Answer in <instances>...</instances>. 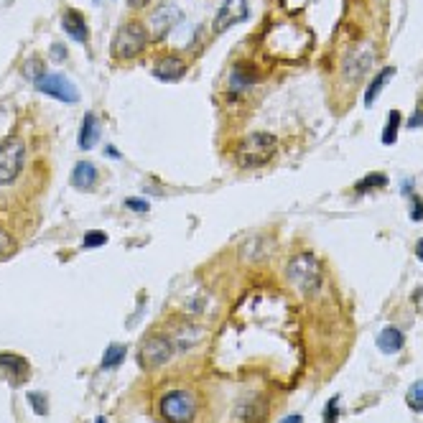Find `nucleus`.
<instances>
[{"instance_id": "nucleus-36", "label": "nucleus", "mask_w": 423, "mask_h": 423, "mask_svg": "<svg viewBox=\"0 0 423 423\" xmlns=\"http://www.w3.org/2000/svg\"><path fill=\"white\" fill-rule=\"evenodd\" d=\"M95 423H107V421L102 418V415H97V421H95Z\"/></svg>"}, {"instance_id": "nucleus-9", "label": "nucleus", "mask_w": 423, "mask_h": 423, "mask_svg": "<svg viewBox=\"0 0 423 423\" xmlns=\"http://www.w3.org/2000/svg\"><path fill=\"white\" fill-rule=\"evenodd\" d=\"M0 375L8 377L10 385H24L31 377V365L16 352H0Z\"/></svg>"}, {"instance_id": "nucleus-25", "label": "nucleus", "mask_w": 423, "mask_h": 423, "mask_svg": "<svg viewBox=\"0 0 423 423\" xmlns=\"http://www.w3.org/2000/svg\"><path fill=\"white\" fill-rule=\"evenodd\" d=\"M339 418V395H334L324 408V423H337Z\"/></svg>"}, {"instance_id": "nucleus-24", "label": "nucleus", "mask_w": 423, "mask_h": 423, "mask_svg": "<svg viewBox=\"0 0 423 423\" xmlns=\"http://www.w3.org/2000/svg\"><path fill=\"white\" fill-rule=\"evenodd\" d=\"M26 398H28L31 408L36 411V415H46V413H49V395H44V393H28Z\"/></svg>"}, {"instance_id": "nucleus-7", "label": "nucleus", "mask_w": 423, "mask_h": 423, "mask_svg": "<svg viewBox=\"0 0 423 423\" xmlns=\"http://www.w3.org/2000/svg\"><path fill=\"white\" fill-rule=\"evenodd\" d=\"M33 84H36V90L39 92L49 95V97L62 100V102H72V105L74 102H79V90H77V84L66 79L64 74L44 72Z\"/></svg>"}, {"instance_id": "nucleus-22", "label": "nucleus", "mask_w": 423, "mask_h": 423, "mask_svg": "<svg viewBox=\"0 0 423 423\" xmlns=\"http://www.w3.org/2000/svg\"><path fill=\"white\" fill-rule=\"evenodd\" d=\"M398 128H400V113L398 110H393V113L388 115V122H385V131H383L385 146H393V143L398 140Z\"/></svg>"}, {"instance_id": "nucleus-35", "label": "nucleus", "mask_w": 423, "mask_h": 423, "mask_svg": "<svg viewBox=\"0 0 423 423\" xmlns=\"http://www.w3.org/2000/svg\"><path fill=\"white\" fill-rule=\"evenodd\" d=\"M105 156H107V158H110V156H113V158H120L118 148H113V146H107V148H105Z\"/></svg>"}, {"instance_id": "nucleus-17", "label": "nucleus", "mask_w": 423, "mask_h": 423, "mask_svg": "<svg viewBox=\"0 0 423 423\" xmlns=\"http://www.w3.org/2000/svg\"><path fill=\"white\" fill-rule=\"evenodd\" d=\"M377 347L385 355H395L403 347V332H400L398 326H385L383 332L377 334Z\"/></svg>"}, {"instance_id": "nucleus-12", "label": "nucleus", "mask_w": 423, "mask_h": 423, "mask_svg": "<svg viewBox=\"0 0 423 423\" xmlns=\"http://www.w3.org/2000/svg\"><path fill=\"white\" fill-rule=\"evenodd\" d=\"M240 418L245 423H263L265 421V415H268V403L261 398V395H250V398H245L240 403Z\"/></svg>"}, {"instance_id": "nucleus-14", "label": "nucleus", "mask_w": 423, "mask_h": 423, "mask_svg": "<svg viewBox=\"0 0 423 423\" xmlns=\"http://www.w3.org/2000/svg\"><path fill=\"white\" fill-rule=\"evenodd\" d=\"M95 181H97V169H95V163L90 161H79L74 166L72 171V187L79 189V191H90L95 187Z\"/></svg>"}, {"instance_id": "nucleus-31", "label": "nucleus", "mask_w": 423, "mask_h": 423, "mask_svg": "<svg viewBox=\"0 0 423 423\" xmlns=\"http://www.w3.org/2000/svg\"><path fill=\"white\" fill-rule=\"evenodd\" d=\"M301 421H303V418H301L299 413H291V415H285V418H283L281 423H301Z\"/></svg>"}, {"instance_id": "nucleus-1", "label": "nucleus", "mask_w": 423, "mask_h": 423, "mask_svg": "<svg viewBox=\"0 0 423 423\" xmlns=\"http://www.w3.org/2000/svg\"><path fill=\"white\" fill-rule=\"evenodd\" d=\"M278 140L270 133H250L240 140V146L235 151L237 166L240 169H261L276 156Z\"/></svg>"}, {"instance_id": "nucleus-19", "label": "nucleus", "mask_w": 423, "mask_h": 423, "mask_svg": "<svg viewBox=\"0 0 423 423\" xmlns=\"http://www.w3.org/2000/svg\"><path fill=\"white\" fill-rule=\"evenodd\" d=\"M252 82H255V72H252V66L247 64H235L232 66V74H229V84H232V90L243 92L247 90Z\"/></svg>"}, {"instance_id": "nucleus-27", "label": "nucleus", "mask_w": 423, "mask_h": 423, "mask_svg": "<svg viewBox=\"0 0 423 423\" xmlns=\"http://www.w3.org/2000/svg\"><path fill=\"white\" fill-rule=\"evenodd\" d=\"M13 247H16V245H13V237H10L6 229H0V261H3L6 255H10Z\"/></svg>"}, {"instance_id": "nucleus-32", "label": "nucleus", "mask_w": 423, "mask_h": 423, "mask_svg": "<svg viewBox=\"0 0 423 423\" xmlns=\"http://www.w3.org/2000/svg\"><path fill=\"white\" fill-rule=\"evenodd\" d=\"M148 3H151V0H131V6H133V8H135V10L146 8Z\"/></svg>"}, {"instance_id": "nucleus-6", "label": "nucleus", "mask_w": 423, "mask_h": 423, "mask_svg": "<svg viewBox=\"0 0 423 423\" xmlns=\"http://www.w3.org/2000/svg\"><path fill=\"white\" fill-rule=\"evenodd\" d=\"M148 44V31L140 24H125L118 28L113 39V54L118 59H135L138 54H143Z\"/></svg>"}, {"instance_id": "nucleus-33", "label": "nucleus", "mask_w": 423, "mask_h": 423, "mask_svg": "<svg viewBox=\"0 0 423 423\" xmlns=\"http://www.w3.org/2000/svg\"><path fill=\"white\" fill-rule=\"evenodd\" d=\"M415 255H418V261L423 263V237L418 240V243H415Z\"/></svg>"}, {"instance_id": "nucleus-30", "label": "nucleus", "mask_w": 423, "mask_h": 423, "mask_svg": "<svg viewBox=\"0 0 423 423\" xmlns=\"http://www.w3.org/2000/svg\"><path fill=\"white\" fill-rule=\"evenodd\" d=\"M408 128L415 131V128H423V113H413V118L408 120Z\"/></svg>"}, {"instance_id": "nucleus-29", "label": "nucleus", "mask_w": 423, "mask_h": 423, "mask_svg": "<svg viewBox=\"0 0 423 423\" xmlns=\"http://www.w3.org/2000/svg\"><path fill=\"white\" fill-rule=\"evenodd\" d=\"M125 207L135 212H148V202H143V199H125Z\"/></svg>"}, {"instance_id": "nucleus-23", "label": "nucleus", "mask_w": 423, "mask_h": 423, "mask_svg": "<svg viewBox=\"0 0 423 423\" xmlns=\"http://www.w3.org/2000/svg\"><path fill=\"white\" fill-rule=\"evenodd\" d=\"M406 403H408V408H411V411L423 413V380H418V383H413L411 388H408Z\"/></svg>"}, {"instance_id": "nucleus-26", "label": "nucleus", "mask_w": 423, "mask_h": 423, "mask_svg": "<svg viewBox=\"0 0 423 423\" xmlns=\"http://www.w3.org/2000/svg\"><path fill=\"white\" fill-rule=\"evenodd\" d=\"M105 243H107V235L105 232H100V229L84 235V247H100V245H105Z\"/></svg>"}, {"instance_id": "nucleus-11", "label": "nucleus", "mask_w": 423, "mask_h": 423, "mask_svg": "<svg viewBox=\"0 0 423 423\" xmlns=\"http://www.w3.org/2000/svg\"><path fill=\"white\" fill-rule=\"evenodd\" d=\"M179 21H181V10L176 8V6H163V8L151 18V28H153L151 36H153V39H163Z\"/></svg>"}, {"instance_id": "nucleus-20", "label": "nucleus", "mask_w": 423, "mask_h": 423, "mask_svg": "<svg viewBox=\"0 0 423 423\" xmlns=\"http://www.w3.org/2000/svg\"><path fill=\"white\" fill-rule=\"evenodd\" d=\"M388 187V176L385 173H367L365 179H359L355 184V191L357 194H367V191H375V189H383Z\"/></svg>"}, {"instance_id": "nucleus-4", "label": "nucleus", "mask_w": 423, "mask_h": 423, "mask_svg": "<svg viewBox=\"0 0 423 423\" xmlns=\"http://www.w3.org/2000/svg\"><path fill=\"white\" fill-rule=\"evenodd\" d=\"M176 344H173L171 334H151L140 342L138 350V362L143 370H156V367L171 362V357H176Z\"/></svg>"}, {"instance_id": "nucleus-5", "label": "nucleus", "mask_w": 423, "mask_h": 423, "mask_svg": "<svg viewBox=\"0 0 423 423\" xmlns=\"http://www.w3.org/2000/svg\"><path fill=\"white\" fill-rule=\"evenodd\" d=\"M26 163V146L21 138H6L0 143V187H8L21 176Z\"/></svg>"}, {"instance_id": "nucleus-13", "label": "nucleus", "mask_w": 423, "mask_h": 423, "mask_svg": "<svg viewBox=\"0 0 423 423\" xmlns=\"http://www.w3.org/2000/svg\"><path fill=\"white\" fill-rule=\"evenodd\" d=\"M62 26H64V31L69 33V39L79 41V44H87V39H90V28H87V21L82 18V13L69 8L64 16H62Z\"/></svg>"}, {"instance_id": "nucleus-2", "label": "nucleus", "mask_w": 423, "mask_h": 423, "mask_svg": "<svg viewBox=\"0 0 423 423\" xmlns=\"http://www.w3.org/2000/svg\"><path fill=\"white\" fill-rule=\"evenodd\" d=\"M285 276H288V283L296 288L303 296H311V293L319 291L321 285V265L319 261L311 255V252H299L288 268H285Z\"/></svg>"}, {"instance_id": "nucleus-10", "label": "nucleus", "mask_w": 423, "mask_h": 423, "mask_svg": "<svg viewBox=\"0 0 423 423\" xmlns=\"http://www.w3.org/2000/svg\"><path fill=\"white\" fill-rule=\"evenodd\" d=\"M187 74V62L179 57H161L153 64V77L161 82H179Z\"/></svg>"}, {"instance_id": "nucleus-8", "label": "nucleus", "mask_w": 423, "mask_h": 423, "mask_svg": "<svg viewBox=\"0 0 423 423\" xmlns=\"http://www.w3.org/2000/svg\"><path fill=\"white\" fill-rule=\"evenodd\" d=\"M247 16H250L247 0H225L220 6V10H217V18H214V31L217 33L229 31L232 26L247 21Z\"/></svg>"}, {"instance_id": "nucleus-34", "label": "nucleus", "mask_w": 423, "mask_h": 423, "mask_svg": "<svg viewBox=\"0 0 423 423\" xmlns=\"http://www.w3.org/2000/svg\"><path fill=\"white\" fill-rule=\"evenodd\" d=\"M54 57L64 59V46H62V44H54Z\"/></svg>"}, {"instance_id": "nucleus-15", "label": "nucleus", "mask_w": 423, "mask_h": 423, "mask_svg": "<svg viewBox=\"0 0 423 423\" xmlns=\"http://www.w3.org/2000/svg\"><path fill=\"white\" fill-rule=\"evenodd\" d=\"M171 339H173V344H176V352H187L202 339V329H199V326H191V324H184V326H179L176 332H171Z\"/></svg>"}, {"instance_id": "nucleus-28", "label": "nucleus", "mask_w": 423, "mask_h": 423, "mask_svg": "<svg viewBox=\"0 0 423 423\" xmlns=\"http://www.w3.org/2000/svg\"><path fill=\"white\" fill-rule=\"evenodd\" d=\"M408 196H411V220L421 222L423 220V199L413 194H408Z\"/></svg>"}, {"instance_id": "nucleus-3", "label": "nucleus", "mask_w": 423, "mask_h": 423, "mask_svg": "<svg viewBox=\"0 0 423 423\" xmlns=\"http://www.w3.org/2000/svg\"><path fill=\"white\" fill-rule=\"evenodd\" d=\"M158 413L166 423H191L196 418V395L191 391H169L158 400Z\"/></svg>"}, {"instance_id": "nucleus-18", "label": "nucleus", "mask_w": 423, "mask_h": 423, "mask_svg": "<svg viewBox=\"0 0 423 423\" xmlns=\"http://www.w3.org/2000/svg\"><path fill=\"white\" fill-rule=\"evenodd\" d=\"M393 74H395V66H385L383 72L375 74V79L370 82V87H367V92H365V105L367 107L375 105V100L380 97V92H383V87L388 84V82H391Z\"/></svg>"}, {"instance_id": "nucleus-21", "label": "nucleus", "mask_w": 423, "mask_h": 423, "mask_svg": "<svg viewBox=\"0 0 423 423\" xmlns=\"http://www.w3.org/2000/svg\"><path fill=\"white\" fill-rule=\"evenodd\" d=\"M125 355H128V347H125V344H110L105 350V355H102V367H105V370L118 367L122 359H125Z\"/></svg>"}, {"instance_id": "nucleus-16", "label": "nucleus", "mask_w": 423, "mask_h": 423, "mask_svg": "<svg viewBox=\"0 0 423 423\" xmlns=\"http://www.w3.org/2000/svg\"><path fill=\"white\" fill-rule=\"evenodd\" d=\"M100 138V122L97 118L92 113L84 115V120H82V131H79V148L82 151H92L95 143Z\"/></svg>"}]
</instances>
